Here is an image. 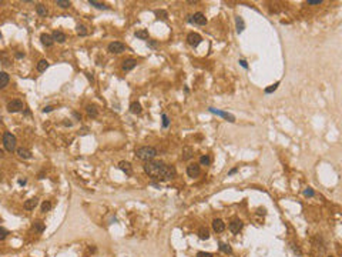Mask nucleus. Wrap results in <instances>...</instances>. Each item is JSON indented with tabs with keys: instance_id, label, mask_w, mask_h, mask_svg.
I'll list each match as a JSON object with an SVG mask.
<instances>
[{
	"instance_id": "1",
	"label": "nucleus",
	"mask_w": 342,
	"mask_h": 257,
	"mask_svg": "<svg viewBox=\"0 0 342 257\" xmlns=\"http://www.w3.org/2000/svg\"><path fill=\"white\" fill-rule=\"evenodd\" d=\"M144 171L150 177H153V179H155V180H160V182L171 180V179H174L177 174L176 169H174L173 166L166 164V163H163V161H155V160L145 161Z\"/></svg>"
},
{
	"instance_id": "2",
	"label": "nucleus",
	"mask_w": 342,
	"mask_h": 257,
	"mask_svg": "<svg viewBox=\"0 0 342 257\" xmlns=\"http://www.w3.org/2000/svg\"><path fill=\"white\" fill-rule=\"evenodd\" d=\"M157 149L155 147H151V146H143V147H138L136 150V157L140 159V160L144 161H150L154 160V157L157 156Z\"/></svg>"
},
{
	"instance_id": "3",
	"label": "nucleus",
	"mask_w": 342,
	"mask_h": 257,
	"mask_svg": "<svg viewBox=\"0 0 342 257\" xmlns=\"http://www.w3.org/2000/svg\"><path fill=\"white\" fill-rule=\"evenodd\" d=\"M16 143H17V140H16L14 134L4 133V136H3V144H4V149H6L7 152L12 153L13 150L16 149Z\"/></svg>"
},
{
	"instance_id": "4",
	"label": "nucleus",
	"mask_w": 342,
	"mask_h": 257,
	"mask_svg": "<svg viewBox=\"0 0 342 257\" xmlns=\"http://www.w3.org/2000/svg\"><path fill=\"white\" fill-rule=\"evenodd\" d=\"M107 50L113 54H120L126 50V44L121 43V42H111L110 44L107 46Z\"/></svg>"
},
{
	"instance_id": "5",
	"label": "nucleus",
	"mask_w": 342,
	"mask_h": 257,
	"mask_svg": "<svg viewBox=\"0 0 342 257\" xmlns=\"http://www.w3.org/2000/svg\"><path fill=\"white\" fill-rule=\"evenodd\" d=\"M23 107H24V104H23V102H22V100H19V99L12 100V102H9V103H7V112H9V113H17V112H22V110H23Z\"/></svg>"
},
{
	"instance_id": "6",
	"label": "nucleus",
	"mask_w": 342,
	"mask_h": 257,
	"mask_svg": "<svg viewBox=\"0 0 342 257\" xmlns=\"http://www.w3.org/2000/svg\"><path fill=\"white\" fill-rule=\"evenodd\" d=\"M188 22H190V23H195V25H198V26H205L207 25V17H205V14H204V13L197 12V13H194V16H190Z\"/></svg>"
},
{
	"instance_id": "7",
	"label": "nucleus",
	"mask_w": 342,
	"mask_h": 257,
	"mask_svg": "<svg viewBox=\"0 0 342 257\" xmlns=\"http://www.w3.org/2000/svg\"><path fill=\"white\" fill-rule=\"evenodd\" d=\"M208 112L213 113V115L220 116V117L225 119V120H228V121H231V123H234V121H235V117H234V116L230 115V113H227V112H222V110H217V109H214V107H208Z\"/></svg>"
},
{
	"instance_id": "8",
	"label": "nucleus",
	"mask_w": 342,
	"mask_h": 257,
	"mask_svg": "<svg viewBox=\"0 0 342 257\" xmlns=\"http://www.w3.org/2000/svg\"><path fill=\"white\" fill-rule=\"evenodd\" d=\"M187 174H188V177H198L201 174V169H200V164H197V163H190L187 166Z\"/></svg>"
},
{
	"instance_id": "9",
	"label": "nucleus",
	"mask_w": 342,
	"mask_h": 257,
	"mask_svg": "<svg viewBox=\"0 0 342 257\" xmlns=\"http://www.w3.org/2000/svg\"><path fill=\"white\" fill-rule=\"evenodd\" d=\"M187 42H188V44L191 47H197L198 44L203 42V37H201L198 33H194V31H191V33L187 36Z\"/></svg>"
},
{
	"instance_id": "10",
	"label": "nucleus",
	"mask_w": 342,
	"mask_h": 257,
	"mask_svg": "<svg viewBox=\"0 0 342 257\" xmlns=\"http://www.w3.org/2000/svg\"><path fill=\"white\" fill-rule=\"evenodd\" d=\"M242 221H241L240 219H232L231 221H230V224H228V229H230V232L232 233V234H237V233H240V230L242 229Z\"/></svg>"
},
{
	"instance_id": "11",
	"label": "nucleus",
	"mask_w": 342,
	"mask_h": 257,
	"mask_svg": "<svg viewBox=\"0 0 342 257\" xmlns=\"http://www.w3.org/2000/svg\"><path fill=\"white\" fill-rule=\"evenodd\" d=\"M137 66V60H134V59H126L123 62V64H121V69H123L124 71H130V70H133V69Z\"/></svg>"
},
{
	"instance_id": "12",
	"label": "nucleus",
	"mask_w": 342,
	"mask_h": 257,
	"mask_svg": "<svg viewBox=\"0 0 342 257\" xmlns=\"http://www.w3.org/2000/svg\"><path fill=\"white\" fill-rule=\"evenodd\" d=\"M213 229H214V232H217V233H222L225 230V223L221 219H214L213 220Z\"/></svg>"
},
{
	"instance_id": "13",
	"label": "nucleus",
	"mask_w": 342,
	"mask_h": 257,
	"mask_svg": "<svg viewBox=\"0 0 342 257\" xmlns=\"http://www.w3.org/2000/svg\"><path fill=\"white\" fill-rule=\"evenodd\" d=\"M40 40H41V44H43L44 47H52L53 43H54L53 37L50 36V34H47V33H43V34H41V36H40Z\"/></svg>"
},
{
	"instance_id": "14",
	"label": "nucleus",
	"mask_w": 342,
	"mask_h": 257,
	"mask_svg": "<svg viewBox=\"0 0 342 257\" xmlns=\"http://www.w3.org/2000/svg\"><path fill=\"white\" fill-rule=\"evenodd\" d=\"M52 37H53V40L57 42V43H64V42L67 40V36H66L63 31H59V30H56L54 33L52 34Z\"/></svg>"
},
{
	"instance_id": "15",
	"label": "nucleus",
	"mask_w": 342,
	"mask_h": 257,
	"mask_svg": "<svg viewBox=\"0 0 342 257\" xmlns=\"http://www.w3.org/2000/svg\"><path fill=\"white\" fill-rule=\"evenodd\" d=\"M17 156L20 159L29 160V159H31V152L29 149H26V147H19L17 149Z\"/></svg>"
},
{
	"instance_id": "16",
	"label": "nucleus",
	"mask_w": 342,
	"mask_h": 257,
	"mask_svg": "<svg viewBox=\"0 0 342 257\" xmlns=\"http://www.w3.org/2000/svg\"><path fill=\"white\" fill-rule=\"evenodd\" d=\"M118 167H120V170H123L124 173L127 174V176H131V174H133L131 164H130L128 161H120V163H118Z\"/></svg>"
},
{
	"instance_id": "17",
	"label": "nucleus",
	"mask_w": 342,
	"mask_h": 257,
	"mask_svg": "<svg viewBox=\"0 0 342 257\" xmlns=\"http://www.w3.org/2000/svg\"><path fill=\"white\" fill-rule=\"evenodd\" d=\"M37 204H39V198H37V197L29 198V200L24 201V209H26V210H34Z\"/></svg>"
},
{
	"instance_id": "18",
	"label": "nucleus",
	"mask_w": 342,
	"mask_h": 257,
	"mask_svg": "<svg viewBox=\"0 0 342 257\" xmlns=\"http://www.w3.org/2000/svg\"><path fill=\"white\" fill-rule=\"evenodd\" d=\"M9 81H10V76L7 75L6 71H0V89H4L9 84Z\"/></svg>"
},
{
	"instance_id": "19",
	"label": "nucleus",
	"mask_w": 342,
	"mask_h": 257,
	"mask_svg": "<svg viewBox=\"0 0 342 257\" xmlns=\"http://www.w3.org/2000/svg\"><path fill=\"white\" fill-rule=\"evenodd\" d=\"M141 104H140L138 102H133L131 104H130V112L133 113V115H140L141 113Z\"/></svg>"
},
{
	"instance_id": "20",
	"label": "nucleus",
	"mask_w": 342,
	"mask_h": 257,
	"mask_svg": "<svg viewBox=\"0 0 342 257\" xmlns=\"http://www.w3.org/2000/svg\"><path fill=\"white\" fill-rule=\"evenodd\" d=\"M193 156H194V152H193L191 147H184L182 149V160H190V159H193Z\"/></svg>"
},
{
	"instance_id": "21",
	"label": "nucleus",
	"mask_w": 342,
	"mask_h": 257,
	"mask_svg": "<svg viewBox=\"0 0 342 257\" xmlns=\"http://www.w3.org/2000/svg\"><path fill=\"white\" fill-rule=\"evenodd\" d=\"M86 112H87V115L91 116V117H97V115H99V112H97V107L94 104H89V106H87Z\"/></svg>"
},
{
	"instance_id": "22",
	"label": "nucleus",
	"mask_w": 342,
	"mask_h": 257,
	"mask_svg": "<svg viewBox=\"0 0 342 257\" xmlns=\"http://www.w3.org/2000/svg\"><path fill=\"white\" fill-rule=\"evenodd\" d=\"M198 237H200L201 240H208V237H210V232H208L205 227H200V230H198Z\"/></svg>"
},
{
	"instance_id": "23",
	"label": "nucleus",
	"mask_w": 342,
	"mask_h": 257,
	"mask_svg": "<svg viewBox=\"0 0 342 257\" xmlns=\"http://www.w3.org/2000/svg\"><path fill=\"white\" fill-rule=\"evenodd\" d=\"M235 23H237V30H238V33H241V31H244V29H245V23H244L242 17H240V16H237V17H235Z\"/></svg>"
},
{
	"instance_id": "24",
	"label": "nucleus",
	"mask_w": 342,
	"mask_h": 257,
	"mask_svg": "<svg viewBox=\"0 0 342 257\" xmlns=\"http://www.w3.org/2000/svg\"><path fill=\"white\" fill-rule=\"evenodd\" d=\"M134 34H136V37L141 39V40H148V31L144 30V29H141V30H137Z\"/></svg>"
},
{
	"instance_id": "25",
	"label": "nucleus",
	"mask_w": 342,
	"mask_h": 257,
	"mask_svg": "<svg viewBox=\"0 0 342 257\" xmlns=\"http://www.w3.org/2000/svg\"><path fill=\"white\" fill-rule=\"evenodd\" d=\"M47 67H49V62H47V60H44V59H41L40 62L37 63V71H40V73L46 70Z\"/></svg>"
},
{
	"instance_id": "26",
	"label": "nucleus",
	"mask_w": 342,
	"mask_h": 257,
	"mask_svg": "<svg viewBox=\"0 0 342 257\" xmlns=\"http://www.w3.org/2000/svg\"><path fill=\"white\" fill-rule=\"evenodd\" d=\"M89 3H90V6H94V7H97V9H101V10H107L108 9L107 4L100 3V2H96V0H90Z\"/></svg>"
},
{
	"instance_id": "27",
	"label": "nucleus",
	"mask_w": 342,
	"mask_h": 257,
	"mask_svg": "<svg viewBox=\"0 0 342 257\" xmlns=\"http://www.w3.org/2000/svg\"><path fill=\"white\" fill-rule=\"evenodd\" d=\"M210 163H211V157L208 154L201 156L200 157V164L201 166H210Z\"/></svg>"
},
{
	"instance_id": "28",
	"label": "nucleus",
	"mask_w": 342,
	"mask_h": 257,
	"mask_svg": "<svg viewBox=\"0 0 342 257\" xmlns=\"http://www.w3.org/2000/svg\"><path fill=\"white\" fill-rule=\"evenodd\" d=\"M36 12H37V14L39 16H47V9H46V6H43V4H37Z\"/></svg>"
},
{
	"instance_id": "29",
	"label": "nucleus",
	"mask_w": 342,
	"mask_h": 257,
	"mask_svg": "<svg viewBox=\"0 0 342 257\" xmlns=\"http://www.w3.org/2000/svg\"><path fill=\"white\" fill-rule=\"evenodd\" d=\"M33 227H34V230H36V232H39V233L44 232V229H46V226H44L43 221H36V223L33 224Z\"/></svg>"
},
{
	"instance_id": "30",
	"label": "nucleus",
	"mask_w": 342,
	"mask_h": 257,
	"mask_svg": "<svg viewBox=\"0 0 342 257\" xmlns=\"http://www.w3.org/2000/svg\"><path fill=\"white\" fill-rule=\"evenodd\" d=\"M278 86H280V81H277V83L271 84V86H269V87H267V89L264 90V92H265V94H271L272 92H275V90L278 89Z\"/></svg>"
},
{
	"instance_id": "31",
	"label": "nucleus",
	"mask_w": 342,
	"mask_h": 257,
	"mask_svg": "<svg viewBox=\"0 0 342 257\" xmlns=\"http://www.w3.org/2000/svg\"><path fill=\"white\" fill-rule=\"evenodd\" d=\"M154 14L157 16V19H161V20H166L167 17H168V14H167V12H164V10H155V12H154Z\"/></svg>"
},
{
	"instance_id": "32",
	"label": "nucleus",
	"mask_w": 342,
	"mask_h": 257,
	"mask_svg": "<svg viewBox=\"0 0 342 257\" xmlns=\"http://www.w3.org/2000/svg\"><path fill=\"white\" fill-rule=\"evenodd\" d=\"M56 4H57V6H60L62 7V9H67V7H70V2H68V0H57V2H56Z\"/></svg>"
},
{
	"instance_id": "33",
	"label": "nucleus",
	"mask_w": 342,
	"mask_h": 257,
	"mask_svg": "<svg viewBox=\"0 0 342 257\" xmlns=\"http://www.w3.org/2000/svg\"><path fill=\"white\" fill-rule=\"evenodd\" d=\"M220 250L224 251V253H227V254H231L232 253L231 247H230L228 244H225V243H220Z\"/></svg>"
},
{
	"instance_id": "34",
	"label": "nucleus",
	"mask_w": 342,
	"mask_h": 257,
	"mask_svg": "<svg viewBox=\"0 0 342 257\" xmlns=\"http://www.w3.org/2000/svg\"><path fill=\"white\" fill-rule=\"evenodd\" d=\"M50 210H52V203H50V201H44L43 204H41V211L46 213V211H50Z\"/></svg>"
},
{
	"instance_id": "35",
	"label": "nucleus",
	"mask_w": 342,
	"mask_h": 257,
	"mask_svg": "<svg viewBox=\"0 0 342 257\" xmlns=\"http://www.w3.org/2000/svg\"><path fill=\"white\" fill-rule=\"evenodd\" d=\"M7 234H9V232H7L6 229H3V227H0V242L4 240V238L7 237Z\"/></svg>"
},
{
	"instance_id": "36",
	"label": "nucleus",
	"mask_w": 342,
	"mask_h": 257,
	"mask_svg": "<svg viewBox=\"0 0 342 257\" xmlns=\"http://www.w3.org/2000/svg\"><path fill=\"white\" fill-rule=\"evenodd\" d=\"M77 33L80 34V36H86V34H87L86 27H84V26H81V25H79L77 26Z\"/></svg>"
},
{
	"instance_id": "37",
	"label": "nucleus",
	"mask_w": 342,
	"mask_h": 257,
	"mask_svg": "<svg viewBox=\"0 0 342 257\" xmlns=\"http://www.w3.org/2000/svg\"><path fill=\"white\" fill-rule=\"evenodd\" d=\"M170 126V119H168V116L167 115H163V127H168Z\"/></svg>"
},
{
	"instance_id": "38",
	"label": "nucleus",
	"mask_w": 342,
	"mask_h": 257,
	"mask_svg": "<svg viewBox=\"0 0 342 257\" xmlns=\"http://www.w3.org/2000/svg\"><path fill=\"white\" fill-rule=\"evenodd\" d=\"M304 194L308 196V197H314V196H315V192H314L312 189H305V190H304Z\"/></svg>"
},
{
	"instance_id": "39",
	"label": "nucleus",
	"mask_w": 342,
	"mask_h": 257,
	"mask_svg": "<svg viewBox=\"0 0 342 257\" xmlns=\"http://www.w3.org/2000/svg\"><path fill=\"white\" fill-rule=\"evenodd\" d=\"M197 257H213V254L205 253V251H200V253H197Z\"/></svg>"
},
{
	"instance_id": "40",
	"label": "nucleus",
	"mask_w": 342,
	"mask_h": 257,
	"mask_svg": "<svg viewBox=\"0 0 342 257\" xmlns=\"http://www.w3.org/2000/svg\"><path fill=\"white\" fill-rule=\"evenodd\" d=\"M52 110H54V106H46V107L43 109V113H50Z\"/></svg>"
},
{
	"instance_id": "41",
	"label": "nucleus",
	"mask_w": 342,
	"mask_h": 257,
	"mask_svg": "<svg viewBox=\"0 0 342 257\" xmlns=\"http://www.w3.org/2000/svg\"><path fill=\"white\" fill-rule=\"evenodd\" d=\"M307 3L308 4H321L322 3V0H308Z\"/></svg>"
},
{
	"instance_id": "42",
	"label": "nucleus",
	"mask_w": 342,
	"mask_h": 257,
	"mask_svg": "<svg viewBox=\"0 0 342 257\" xmlns=\"http://www.w3.org/2000/svg\"><path fill=\"white\" fill-rule=\"evenodd\" d=\"M147 44H148L150 47H155V46H157V42H154V40H148Z\"/></svg>"
},
{
	"instance_id": "43",
	"label": "nucleus",
	"mask_w": 342,
	"mask_h": 257,
	"mask_svg": "<svg viewBox=\"0 0 342 257\" xmlns=\"http://www.w3.org/2000/svg\"><path fill=\"white\" fill-rule=\"evenodd\" d=\"M240 64L242 66L244 69H248V64H247V62H245V60H242V59H241V60H240Z\"/></svg>"
},
{
	"instance_id": "44",
	"label": "nucleus",
	"mask_w": 342,
	"mask_h": 257,
	"mask_svg": "<svg viewBox=\"0 0 342 257\" xmlns=\"http://www.w3.org/2000/svg\"><path fill=\"white\" fill-rule=\"evenodd\" d=\"M238 171V167H234V169H231V170L228 171V176H231V174H234V173H237Z\"/></svg>"
},
{
	"instance_id": "45",
	"label": "nucleus",
	"mask_w": 342,
	"mask_h": 257,
	"mask_svg": "<svg viewBox=\"0 0 342 257\" xmlns=\"http://www.w3.org/2000/svg\"><path fill=\"white\" fill-rule=\"evenodd\" d=\"M16 57H17V59H22V57H24V53H16Z\"/></svg>"
},
{
	"instance_id": "46",
	"label": "nucleus",
	"mask_w": 342,
	"mask_h": 257,
	"mask_svg": "<svg viewBox=\"0 0 342 257\" xmlns=\"http://www.w3.org/2000/svg\"><path fill=\"white\" fill-rule=\"evenodd\" d=\"M19 184H23V186H24V184H26V180H19Z\"/></svg>"
},
{
	"instance_id": "47",
	"label": "nucleus",
	"mask_w": 342,
	"mask_h": 257,
	"mask_svg": "<svg viewBox=\"0 0 342 257\" xmlns=\"http://www.w3.org/2000/svg\"><path fill=\"white\" fill-rule=\"evenodd\" d=\"M3 156H4V152H3V150H2V149H0V159L3 157Z\"/></svg>"
},
{
	"instance_id": "48",
	"label": "nucleus",
	"mask_w": 342,
	"mask_h": 257,
	"mask_svg": "<svg viewBox=\"0 0 342 257\" xmlns=\"http://www.w3.org/2000/svg\"><path fill=\"white\" fill-rule=\"evenodd\" d=\"M0 39H2V33H0Z\"/></svg>"
},
{
	"instance_id": "49",
	"label": "nucleus",
	"mask_w": 342,
	"mask_h": 257,
	"mask_svg": "<svg viewBox=\"0 0 342 257\" xmlns=\"http://www.w3.org/2000/svg\"><path fill=\"white\" fill-rule=\"evenodd\" d=\"M328 257H332V256H328Z\"/></svg>"
}]
</instances>
